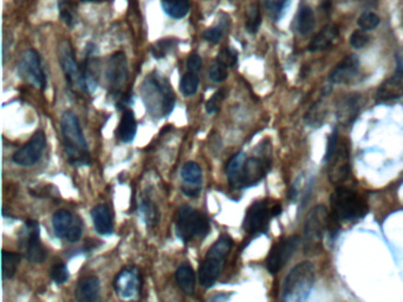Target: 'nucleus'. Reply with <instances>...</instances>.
Here are the masks:
<instances>
[{
	"label": "nucleus",
	"mask_w": 403,
	"mask_h": 302,
	"mask_svg": "<svg viewBox=\"0 0 403 302\" xmlns=\"http://www.w3.org/2000/svg\"><path fill=\"white\" fill-rule=\"evenodd\" d=\"M199 77L195 72H187L186 75L182 76L180 86L181 91L185 96H193L199 89Z\"/></svg>",
	"instance_id": "nucleus-34"
},
{
	"label": "nucleus",
	"mask_w": 403,
	"mask_h": 302,
	"mask_svg": "<svg viewBox=\"0 0 403 302\" xmlns=\"http://www.w3.org/2000/svg\"><path fill=\"white\" fill-rule=\"evenodd\" d=\"M316 25V19H314V13L309 6H300V11L297 13L296 18V30L300 36H307L309 33H312Z\"/></svg>",
	"instance_id": "nucleus-29"
},
{
	"label": "nucleus",
	"mask_w": 403,
	"mask_h": 302,
	"mask_svg": "<svg viewBox=\"0 0 403 302\" xmlns=\"http://www.w3.org/2000/svg\"><path fill=\"white\" fill-rule=\"evenodd\" d=\"M175 226L176 235L183 243L204 238L210 233V222L206 215L189 206L180 208Z\"/></svg>",
	"instance_id": "nucleus-8"
},
{
	"label": "nucleus",
	"mask_w": 403,
	"mask_h": 302,
	"mask_svg": "<svg viewBox=\"0 0 403 302\" xmlns=\"http://www.w3.org/2000/svg\"><path fill=\"white\" fill-rule=\"evenodd\" d=\"M314 266L304 261L293 267L283 284V300L288 302L305 301L314 288Z\"/></svg>",
	"instance_id": "nucleus-4"
},
{
	"label": "nucleus",
	"mask_w": 403,
	"mask_h": 302,
	"mask_svg": "<svg viewBox=\"0 0 403 302\" xmlns=\"http://www.w3.org/2000/svg\"><path fill=\"white\" fill-rule=\"evenodd\" d=\"M339 139L337 130H334L332 135L329 137L328 146H327V153H325V162L332 156V153H335L336 148L339 146Z\"/></svg>",
	"instance_id": "nucleus-45"
},
{
	"label": "nucleus",
	"mask_w": 403,
	"mask_h": 302,
	"mask_svg": "<svg viewBox=\"0 0 403 302\" xmlns=\"http://www.w3.org/2000/svg\"><path fill=\"white\" fill-rule=\"evenodd\" d=\"M19 262H21L19 254L3 250L1 252V274H3L4 280H10L15 277L18 269Z\"/></svg>",
	"instance_id": "nucleus-32"
},
{
	"label": "nucleus",
	"mask_w": 403,
	"mask_h": 302,
	"mask_svg": "<svg viewBox=\"0 0 403 302\" xmlns=\"http://www.w3.org/2000/svg\"><path fill=\"white\" fill-rule=\"evenodd\" d=\"M300 243V238L296 235L283 238L273 245L266 260V268L271 274H277L289 262Z\"/></svg>",
	"instance_id": "nucleus-14"
},
{
	"label": "nucleus",
	"mask_w": 403,
	"mask_h": 302,
	"mask_svg": "<svg viewBox=\"0 0 403 302\" xmlns=\"http://www.w3.org/2000/svg\"><path fill=\"white\" fill-rule=\"evenodd\" d=\"M141 96L148 114L157 120L167 117L174 109L176 98L171 83L157 72L144 79L141 86Z\"/></svg>",
	"instance_id": "nucleus-2"
},
{
	"label": "nucleus",
	"mask_w": 403,
	"mask_h": 302,
	"mask_svg": "<svg viewBox=\"0 0 403 302\" xmlns=\"http://www.w3.org/2000/svg\"><path fill=\"white\" fill-rule=\"evenodd\" d=\"M328 228V210L324 206H316L307 214L304 223V252L314 254L321 247Z\"/></svg>",
	"instance_id": "nucleus-9"
},
{
	"label": "nucleus",
	"mask_w": 403,
	"mask_h": 302,
	"mask_svg": "<svg viewBox=\"0 0 403 302\" xmlns=\"http://www.w3.org/2000/svg\"><path fill=\"white\" fill-rule=\"evenodd\" d=\"M396 66H397V68H396V74L403 75V58H396Z\"/></svg>",
	"instance_id": "nucleus-47"
},
{
	"label": "nucleus",
	"mask_w": 403,
	"mask_h": 302,
	"mask_svg": "<svg viewBox=\"0 0 403 302\" xmlns=\"http://www.w3.org/2000/svg\"><path fill=\"white\" fill-rule=\"evenodd\" d=\"M175 279L178 287L181 288L185 294L192 295L195 291V273L189 265H182L178 267L175 273Z\"/></svg>",
	"instance_id": "nucleus-27"
},
{
	"label": "nucleus",
	"mask_w": 403,
	"mask_h": 302,
	"mask_svg": "<svg viewBox=\"0 0 403 302\" xmlns=\"http://www.w3.org/2000/svg\"><path fill=\"white\" fill-rule=\"evenodd\" d=\"M339 29L335 25H327L317 33V36H314V40H311L309 45V51L311 52H319L324 51L329 47H332V44L335 43L339 38Z\"/></svg>",
	"instance_id": "nucleus-25"
},
{
	"label": "nucleus",
	"mask_w": 403,
	"mask_h": 302,
	"mask_svg": "<svg viewBox=\"0 0 403 302\" xmlns=\"http://www.w3.org/2000/svg\"><path fill=\"white\" fill-rule=\"evenodd\" d=\"M81 1H88L89 3V1H97V0H81Z\"/></svg>",
	"instance_id": "nucleus-49"
},
{
	"label": "nucleus",
	"mask_w": 403,
	"mask_h": 302,
	"mask_svg": "<svg viewBox=\"0 0 403 302\" xmlns=\"http://www.w3.org/2000/svg\"><path fill=\"white\" fill-rule=\"evenodd\" d=\"M161 5L171 18L182 19L189 12V0H161Z\"/></svg>",
	"instance_id": "nucleus-31"
},
{
	"label": "nucleus",
	"mask_w": 403,
	"mask_h": 302,
	"mask_svg": "<svg viewBox=\"0 0 403 302\" xmlns=\"http://www.w3.org/2000/svg\"><path fill=\"white\" fill-rule=\"evenodd\" d=\"M74 8H72V5L69 3H62L61 4V16L63 21H64L65 24L68 26L75 25L76 19L75 13L72 11Z\"/></svg>",
	"instance_id": "nucleus-44"
},
{
	"label": "nucleus",
	"mask_w": 403,
	"mask_h": 302,
	"mask_svg": "<svg viewBox=\"0 0 403 302\" xmlns=\"http://www.w3.org/2000/svg\"><path fill=\"white\" fill-rule=\"evenodd\" d=\"M360 75V61L355 54L344 58L329 76L334 84H350Z\"/></svg>",
	"instance_id": "nucleus-19"
},
{
	"label": "nucleus",
	"mask_w": 403,
	"mask_h": 302,
	"mask_svg": "<svg viewBox=\"0 0 403 302\" xmlns=\"http://www.w3.org/2000/svg\"><path fill=\"white\" fill-rule=\"evenodd\" d=\"M402 28H403V18H402Z\"/></svg>",
	"instance_id": "nucleus-50"
},
{
	"label": "nucleus",
	"mask_w": 403,
	"mask_h": 302,
	"mask_svg": "<svg viewBox=\"0 0 403 302\" xmlns=\"http://www.w3.org/2000/svg\"><path fill=\"white\" fill-rule=\"evenodd\" d=\"M361 108H362V97L360 95L351 93L349 96L343 97L336 109L339 123L343 125L353 124L360 114Z\"/></svg>",
	"instance_id": "nucleus-21"
},
{
	"label": "nucleus",
	"mask_w": 403,
	"mask_h": 302,
	"mask_svg": "<svg viewBox=\"0 0 403 302\" xmlns=\"http://www.w3.org/2000/svg\"><path fill=\"white\" fill-rule=\"evenodd\" d=\"M332 217L337 222H350L360 220L368 213L364 199L351 189L339 187L330 196Z\"/></svg>",
	"instance_id": "nucleus-7"
},
{
	"label": "nucleus",
	"mask_w": 403,
	"mask_h": 302,
	"mask_svg": "<svg viewBox=\"0 0 403 302\" xmlns=\"http://www.w3.org/2000/svg\"><path fill=\"white\" fill-rule=\"evenodd\" d=\"M18 76L35 88L42 90L47 88V76L37 51L30 49L23 52L18 62Z\"/></svg>",
	"instance_id": "nucleus-12"
},
{
	"label": "nucleus",
	"mask_w": 403,
	"mask_h": 302,
	"mask_svg": "<svg viewBox=\"0 0 403 302\" xmlns=\"http://www.w3.org/2000/svg\"><path fill=\"white\" fill-rule=\"evenodd\" d=\"M369 40H370V37L364 30H356L350 36V45L353 49H362V47H367Z\"/></svg>",
	"instance_id": "nucleus-42"
},
{
	"label": "nucleus",
	"mask_w": 403,
	"mask_h": 302,
	"mask_svg": "<svg viewBox=\"0 0 403 302\" xmlns=\"http://www.w3.org/2000/svg\"><path fill=\"white\" fill-rule=\"evenodd\" d=\"M227 68L225 65L219 63L218 61L215 62V64L212 65L210 69V79L215 83H222L227 79Z\"/></svg>",
	"instance_id": "nucleus-40"
},
{
	"label": "nucleus",
	"mask_w": 403,
	"mask_h": 302,
	"mask_svg": "<svg viewBox=\"0 0 403 302\" xmlns=\"http://www.w3.org/2000/svg\"><path fill=\"white\" fill-rule=\"evenodd\" d=\"M178 40H174V38H166V40H159V42L154 44L153 47H150V52H152L155 59H161V58L166 57L169 52H171V50L178 45Z\"/></svg>",
	"instance_id": "nucleus-33"
},
{
	"label": "nucleus",
	"mask_w": 403,
	"mask_h": 302,
	"mask_svg": "<svg viewBox=\"0 0 403 302\" xmlns=\"http://www.w3.org/2000/svg\"><path fill=\"white\" fill-rule=\"evenodd\" d=\"M264 8L275 21H278L282 17L283 12L286 8L289 0H261Z\"/></svg>",
	"instance_id": "nucleus-36"
},
{
	"label": "nucleus",
	"mask_w": 403,
	"mask_h": 302,
	"mask_svg": "<svg viewBox=\"0 0 403 302\" xmlns=\"http://www.w3.org/2000/svg\"><path fill=\"white\" fill-rule=\"evenodd\" d=\"M201 66H203V61H201V57H200L199 54H191L188 59H187L188 71L198 74L201 70Z\"/></svg>",
	"instance_id": "nucleus-46"
},
{
	"label": "nucleus",
	"mask_w": 403,
	"mask_h": 302,
	"mask_svg": "<svg viewBox=\"0 0 403 302\" xmlns=\"http://www.w3.org/2000/svg\"><path fill=\"white\" fill-rule=\"evenodd\" d=\"M233 247L229 235H222L218 241L208 250L206 259L199 269V284L204 288H212L222 275L225 260Z\"/></svg>",
	"instance_id": "nucleus-5"
},
{
	"label": "nucleus",
	"mask_w": 403,
	"mask_h": 302,
	"mask_svg": "<svg viewBox=\"0 0 403 302\" xmlns=\"http://www.w3.org/2000/svg\"><path fill=\"white\" fill-rule=\"evenodd\" d=\"M381 19L374 12H365L358 18V26L364 31H370L380 25Z\"/></svg>",
	"instance_id": "nucleus-37"
},
{
	"label": "nucleus",
	"mask_w": 403,
	"mask_h": 302,
	"mask_svg": "<svg viewBox=\"0 0 403 302\" xmlns=\"http://www.w3.org/2000/svg\"><path fill=\"white\" fill-rule=\"evenodd\" d=\"M50 275L55 284H65L69 280L68 267L65 266L64 263H56L51 268Z\"/></svg>",
	"instance_id": "nucleus-39"
},
{
	"label": "nucleus",
	"mask_w": 403,
	"mask_h": 302,
	"mask_svg": "<svg viewBox=\"0 0 403 302\" xmlns=\"http://www.w3.org/2000/svg\"><path fill=\"white\" fill-rule=\"evenodd\" d=\"M19 248L28 261L33 263H43L47 259V249L40 242V223L35 220L26 221L19 233Z\"/></svg>",
	"instance_id": "nucleus-10"
},
{
	"label": "nucleus",
	"mask_w": 403,
	"mask_h": 302,
	"mask_svg": "<svg viewBox=\"0 0 403 302\" xmlns=\"http://www.w3.org/2000/svg\"><path fill=\"white\" fill-rule=\"evenodd\" d=\"M137 123L132 110H125L118 124V137L122 143H132L136 137Z\"/></svg>",
	"instance_id": "nucleus-26"
},
{
	"label": "nucleus",
	"mask_w": 403,
	"mask_h": 302,
	"mask_svg": "<svg viewBox=\"0 0 403 302\" xmlns=\"http://www.w3.org/2000/svg\"><path fill=\"white\" fill-rule=\"evenodd\" d=\"M129 69L127 58L123 52H116L108 62V88L116 100V105L121 110H127V107L132 102V93L125 91L128 84Z\"/></svg>",
	"instance_id": "nucleus-6"
},
{
	"label": "nucleus",
	"mask_w": 403,
	"mask_h": 302,
	"mask_svg": "<svg viewBox=\"0 0 403 302\" xmlns=\"http://www.w3.org/2000/svg\"><path fill=\"white\" fill-rule=\"evenodd\" d=\"M225 90H219L218 93H215L208 100V103H206V112L208 114H215L217 111H219V109L222 107V100H225Z\"/></svg>",
	"instance_id": "nucleus-41"
},
{
	"label": "nucleus",
	"mask_w": 403,
	"mask_h": 302,
	"mask_svg": "<svg viewBox=\"0 0 403 302\" xmlns=\"http://www.w3.org/2000/svg\"><path fill=\"white\" fill-rule=\"evenodd\" d=\"M261 25V16L259 8L257 4H254L249 8L246 15V30L247 33H258V30Z\"/></svg>",
	"instance_id": "nucleus-35"
},
{
	"label": "nucleus",
	"mask_w": 403,
	"mask_h": 302,
	"mask_svg": "<svg viewBox=\"0 0 403 302\" xmlns=\"http://www.w3.org/2000/svg\"><path fill=\"white\" fill-rule=\"evenodd\" d=\"M47 146V137L42 130L35 132L29 142L16 151L12 161L21 167H33L40 162L43 156L44 149Z\"/></svg>",
	"instance_id": "nucleus-17"
},
{
	"label": "nucleus",
	"mask_w": 403,
	"mask_h": 302,
	"mask_svg": "<svg viewBox=\"0 0 403 302\" xmlns=\"http://www.w3.org/2000/svg\"><path fill=\"white\" fill-rule=\"evenodd\" d=\"M58 58H59L62 70L64 72L65 79H67L70 89L74 90V91L88 93L82 68L77 64L72 44L69 43L68 40H63L59 44Z\"/></svg>",
	"instance_id": "nucleus-11"
},
{
	"label": "nucleus",
	"mask_w": 403,
	"mask_h": 302,
	"mask_svg": "<svg viewBox=\"0 0 403 302\" xmlns=\"http://www.w3.org/2000/svg\"><path fill=\"white\" fill-rule=\"evenodd\" d=\"M225 33V30H224V26L219 25L215 26V28H211V29H208L205 31L204 40L208 43L218 44L220 40H222V36Z\"/></svg>",
	"instance_id": "nucleus-43"
},
{
	"label": "nucleus",
	"mask_w": 403,
	"mask_h": 302,
	"mask_svg": "<svg viewBox=\"0 0 403 302\" xmlns=\"http://www.w3.org/2000/svg\"><path fill=\"white\" fill-rule=\"evenodd\" d=\"M327 116H328V107L323 100H319L311 105L310 109L305 114L304 121H305V124L311 128H321L322 125L324 124Z\"/></svg>",
	"instance_id": "nucleus-28"
},
{
	"label": "nucleus",
	"mask_w": 403,
	"mask_h": 302,
	"mask_svg": "<svg viewBox=\"0 0 403 302\" xmlns=\"http://www.w3.org/2000/svg\"><path fill=\"white\" fill-rule=\"evenodd\" d=\"M54 233L58 238L76 243L82 238L83 222L69 210H57L52 217Z\"/></svg>",
	"instance_id": "nucleus-13"
},
{
	"label": "nucleus",
	"mask_w": 403,
	"mask_h": 302,
	"mask_svg": "<svg viewBox=\"0 0 403 302\" xmlns=\"http://www.w3.org/2000/svg\"><path fill=\"white\" fill-rule=\"evenodd\" d=\"M217 61L225 65L226 68H233L238 63V52L232 47H225L219 52Z\"/></svg>",
	"instance_id": "nucleus-38"
},
{
	"label": "nucleus",
	"mask_w": 403,
	"mask_h": 302,
	"mask_svg": "<svg viewBox=\"0 0 403 302\" xmlns=\"http://www.w3.org/2000/svg\"><path fill=\"white\" fill-rule=\"evenodd\" d=\"M62 136L69 163L74 167H86L91 164L89 148L83 135L79 118L72 111H65L61 120Z\"/></svg>",
	"instance_id": "nucleus-3"
},
{
	"label": "nucleus",
	"mask_w": 403,
	"mask_h": 302,
	"mask_svg": "<svg viewBox=\"0 0 403 302\" xmlns=\"http://www.w3.org/2000/svg\"><path fill=\"white\" fill-rule=\"evenodd\" d=\"M93 228L97 234L108 236L114 233V220L110 209L106 204H98L91 210Z\"/></svg>",
	"instance_id": "nucleus-24"
},
{
	"label": "nucleus",
	"mask_w": 403,
	"mask_h": 302,
	"mask_svg": "<svg viewBox=\"0 0 403 302\" xmlns=\"http://www.w3.org/2000/svg\"><path fill=\"white\" fill-rule=\"evenodd\" d=\"M271 168V158L268 156L251 157L240 151L229 160L226 167L231 188L242 190L257 185L266 176Z\"/></svg>",
	"instance_id": "nucleus-1"
},
{
	"label": "nucleus",
	"mask_w": 403,
	"mask_h": 302,
	"mask_svg": "<svg viewBox=\"0 0 403 302\" xmlns=\"http://www.w3.org/2000/svg\"><path fill=\"white\" fill-rule=\"evenodd\" d=\"M140 213L142 217L143 222L148 226V227H155L159 223L160 220V213H159V208L154 202L153 199L149 197H143L140 203Z\"/></svg>",
	"instance_id": "nucleus-30"
},
{
	"label": "nucleus",
	"mask_w": 403,
	"mask_h": 302,
	"mask_svg": "<svg viewBox=\"0 0 403 302\" xmlns=\"http://www.w3.org/2000/svg\"><path fill=\"white\" fill-rule=\"evenodd\" d=\"M181 178L183 180L181 190L186 196L195 199L201 192L203 170L195 162H188L182 167Z\"/></svg>",
	"instance_id": "nucleus-20"
},
{
	"label": "nucleus",
	"mask_w": 403,
	"mask_h": 302,
	"mask_svg": "<svg viewBox=\"0 0 403 302\" xmlns=\"http://www.w3.org/2000/svg\"><path fill=\"white\" fill-rule=\"evenodd\" d=\"M271 213L272 216H277V215H279V214L282 213V208H280V206H278V204H277V206L271 208Z\"/></svg>",
	"instance_id": "nucleus-48"
},
{
	"label": "nucleus",
	"mask_w": 403,
	"mask_h": 302,
	"mask_svg": "<svg viewBox=\"0 0 403 302\" xmlns=\"http://www.w3.org/2000/svg\"><path fill=\"white\" fill-rule=\"evenodd\" d=\"M141 277L136 267H125L113 281L116 294L122 298H132L141 291Z\"/></svg>",
	"instance_id": "nucleus-18"
},
{
	"label": "nucleus",
	"mask_w": 403,
	"mask_h": 302,
	"mask_svg": "<svg viewBox=\"0 0 403 302\" xmlns=\"http://www.w3.org/2000/svg\"><path fill=\"white\" fill-rule=\"evenodd\" d=\"M101 284L95 275L79 281L75 289V298L79 302H93L100 300Z\"/></svg>",
	"instance_id": "nucleus-23"
},
{
	"label": "nucleus",
	"mask_w": 403,
	"mask_h": 302,
	"mask_svg": "<svg viewBox=\"0 0 403 302\" xmlns=\"http://www.w3.org/2000/svg\"><path fill=\"white\" fill-rule=\"evenodd\" d=\"M329 164V180L332 185H342L350 176V153L348 143L339 142L335 153L327 161Z\"/></svg>",
	"instance_id": "nucleus-16"
},
{
	"label": "nucleus",
	"mask_w": 403,
	"mask_h": 302,
	"mask_svg": "<svg viewBox=\"0 0 403 302\" xmlns=\"http://www.w3.org/2000/svg\"><path fill=\"white\" fill-rule=\"evenodd\" d=\"M375 100L378 103H390L403 100V75L396 74L378 88Z\"/></svg>",
	"instance_id": "nucleus-22"
},
{
	"label": "nucleus",
	"mask_w": 403,
	"mask_h": 302,
	"mask_svg": "<svg viewBox=\"0 0 403 302\" xmlns=\"http://www.w3.org/2000/svg\"><path fill=\"white\" fill-rule=\"evenodd\" d=\"M271 209L268 201H257L251 204L244 219L243 228L247 234L258 235L266 233L271 220Z\"/></svg>",
	"instance_id": "nucleus-15"
}]
</instances>
